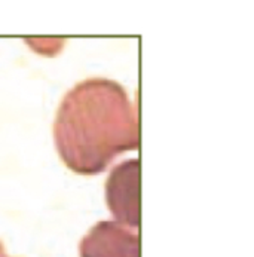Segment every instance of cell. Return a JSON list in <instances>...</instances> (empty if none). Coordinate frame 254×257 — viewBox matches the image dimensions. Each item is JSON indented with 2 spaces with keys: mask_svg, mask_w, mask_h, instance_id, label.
<instances>
[{
  "mask_svg": "<svg viewBox=\"0 0 254 257\" xmlns=\"http://www.w3.org/2000/svg\"><path fill=\"white\" fill-rule=\"evenodd\" d=\"M54 140L72 171L98 174L117 155L139 149L136 107L117 82L85 79L63 98L54 122Z\"/></svg>",
  "mask_w": 254,
  "mask_h": 257,
  "instance_id": "1",
  "label": "cell"
},
{
  "mask_svg": "<svg viewBox=\"0 0 254 257\" xmlns=\"http://www.w3.org/2000/svg\"><path fill=\"white\" fill-rule=\"evenodd\" d=\"M106 201L117 223L140 224V161L130 159L113 168L106 183Z\"/></svg>",
  "mask_w": 254,
  "mask_h": 257,
  "instance_id": "2",
  "label": "cell"
},
{
  "mask_svg": "<svg viewBox=\"0 0 254 257\" xmlns=\"http://www.w3.org/2000/svg\"><path fill=\"white\" fill-rule=\"evenodd\" d=\"M80 257H140L139 235L117 221L97 223L80 241Z\"/></svg>",
  "mask_w": 254,
  "mask_h": 257,
  "instance_id": "3",
  "label": "cell"
}]
</instances>
